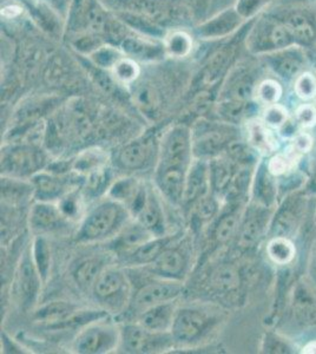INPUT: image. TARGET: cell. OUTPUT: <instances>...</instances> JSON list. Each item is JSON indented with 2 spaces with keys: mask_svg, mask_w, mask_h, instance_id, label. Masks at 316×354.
<instances>
[{
  "mask_svg": "<svg viewBox=\"0 0 316 354\" xmlns=\"http://www.w3.org/2000/svg\"><path fill=\"white\" fill-rule=\"evenodd\" d=\"M130 213L125 205L108 200L89 212L82 221L77 239L80 242H100L113 239L129 222Z\"/></svg>",
  "mask_w": 316,
  "mask_h": 354,
  "instance_id": "cell-1",
  "label": "cell"
},
{
  "mask_svg": "<svg viewBox=\"0 0 316 354\" xmlns=\"http://www.w3.org/2000/svg\"><path fill=\"white\" fill-rule=\"evenodd\" d=\"M192 157V133L185 127H175L160 142L156 170L188 171Z\"/></svg>",
  "mask_w": 316,
  "mask_h": 354,
  "instance_id": "cell-2",
  "label": "cell"
},
{
  "mask_svg": "<svg viewBox=\"0 0 316 354\" xmlns=\"http://www.w3.org/2000/svg\"><path fill=\"white\" fill-rule=\"evenodd\" d=\"M171 332L148 330L140 324H129L120 330V345L127 353H157L175 345Z\"/></svg>",
  "mask_w": 316,
  "mask_h": 354,
  "instance_id": "cell-3",
  "label": "cell"
},
{
  "mask_svg": "<svg viewBox=\"0 0 316 354\" xmlns=\"http://www.w3.org/2000/svg\"><path fill=\"white\" fill-rule=\"evenodd\" d=\"M102 320L89 324L78 333L73 342V350L77 353H109L120 346V330Z\"/></svg>",
  "mask_w": 316,
  "mask_h": 354,
  "instance_id": "cell-4",
  "label": "cell"
},
{
  "mask_svg": "<svg viewBox=\"0 0 316 354\" xmlns=\"http://www.w3.org/2000/svg\"><path fill=\"white\" fill-rule=\"evenodd\" d=\"M307 210V194L301 195L299 192L288 194L282 198L280 207L272 215L269 225V233L274 236L292 239L304 221Z\"/></svg>",
  "mask_w": 316,
  "mask_h": 354,
  "instance_id": "cell-5",
  "label": "cell"
},
{
  "mask_svg": "<svg viewBox=\"0 0 316 354\" xmlns=\"http://www.w3.org/2000/svg\"><path fill=\"white\" fill-rule=\"evenodd\" d=\"M214 324L205 310L195 307L177 308L172 322V337L176 344H192L200 340Z\"/></svg>",
  "mask_w": 316,
  "mask_h": 354,
  "instance_id": "cell-6",
  "label": "cell"
},
{
  "mask_svg": "<svg viewBox=\"0 0 316 354\" xmlns=\"http://www.w3.org/2000/svg\"><path fill=\"white\" fill-rule=\"evenodd\" d=\"M183 292L182 281L160 279L140 287L131 300L132 313L138 317L145 310L168 301H175Z\"/></svg>",
  "mask_w": 316,
  "mask_h": 354,
  "instance_id": "cell-7",
  "label": "cell"
},
{
  "mask_svg": "<svg viewBox=\"0 0 316 354\" xmlns=\"http://www.w3.org/2000/svg\"><path fill=\"white\" fill-rule=\"evenodd\" d=\"M44 163L45 157L41 151L35 147L21 145L5 153L1 160V171L5 176L24 178L41 171Z\"/></svg>",
  "mask_w": 316,
  "mask_h": 354,
  "instance_id": "cell-8",
  "label": "cell"
},
{
  "mask_svg": "<svg viewBox=\"0 0 316 354\" xmlns=\"http://www.w3.org/2000/svg\"><path fill=\"white\" fill-rule=\"evenodd\" d=\"M272 208L263 205H254L247 209L241 220L240 228L237 233V245L242 248H252L259 243L260 239L266 232H268V225L272 222Z\"/></svg>",
  "mask_w": 316,
  "mask_h": 354,
  "instance_id": "cell-9",
  "label": "cell"
},
{
  "mask_svg": "<svg viewBox=\"0 0 316 354\" xmlns=\"http://www.w3.org/2000/svg\"><path fill=\"white\" fill-rule=\"evenodd\" d=\"M97 300L118 307L129 297V282L123 272L117 268H105L97 278L93 288Z\"/></svg>",
  "mask_w": 316,
  "mask_h": 354,
  "instance_id": "cell-10",
  "label": "cell"
},
{
  "mask_svg": "<svg viewBox=\"0 0 316 354\" xmlns=\"http://www.w3.org/2000/svg\"><path fill=\"white\" fill-rule=\"evenodd\" d=\"M236 133L230 128L227 129L205 130L192 137V153L196 158L207 160L209 157L220 156L225 148L236 141Z\"/></svg>",
  "mask_w": 316,
  "mask_h": 354,
  "instance_id": "cell-11",
  "label": "cell"
},
{
  "mask_svg": "<svg viewBox=\"0 0 316 354\" xmlns=\"http://www.w3.org/2000/svg\"><path fill=\"white\" fill-rule=\"evenodd\" d=\"M272 68L284 81H297L306 66V55L299 45L282 48L269 56Z\"/></svg>",
  "mask_w": 316,
  "mask_h": 354,
  "instance_id": "cell-12",
  "label": "cell"
},
{
  "mask_svg": "<svg viewBox=\"0 0 316 354\" xmlns=\"http://www.w3.org/2000/svg\"><path fill=\"white\" fill-rule=\"evenodd\" d=\"M33 196L41 202H53L64 198L68 194L70 181L64 174L39 171L31 178Z\"/></svg>",
  "mask_w": 316,
  "mask_h": 354,
  "instance_id": "cell-13",
  "label": "cell"
},
{
  "mask_svg": "<svg viewBox=\"0 0 316 354\" xmlns=\"http://www.w3.org/2000/svg\"><path fill=\"white\" fill-rule=\"evenodd\" d=\"M212 189L210 182V168L209 162L203 158H197L192 161L189 168L187 180H185V194L183 201L185 203H196L201 198H205L209 190Z\"/></svg>",
  "mask_w": 316,
  "mask_h": 354,
  "instance_id": "cell-14",
  "label": "cell"
},
{
  "mask_svg": "<svg viewBox=\"0 0 316 354\" xmlns=\"http://www.w3.org/2000/svg\"><path fill=\"white\" fill-rule=\"evenodd\" d=\"M155 148L149 140L130 142L117 153V165L129 171L143 170L151 163Z\"/></svg>",
  "mask_w": 316,
  "mask_h": 354,
  "instance_id": "cell-15",
  "label": "cell"
},
{
  "mask_svg": "<svg viewBox=\"0 0 316 354\" xmlns=\"http://www.w3.org/2000/svg\"><path fill=\"white\" fill-rule=\"evenodd\" d=\"M65 216L59 205L53 202H37L30 212V225L36 233H48L58 230L64 223Z\"/></svg>",
  "mask_w": 316,
  "mask_h": 354,
  "instance_id": "cell-16",
  "label": "cell"
},
{
  "mask_svg": "<svg viewBox=\"0 0 316 354\" xmlns=\"http://www.w3.org/2000/svg\"><path fill=\"white\" fill-rule=\"evenodd\" d=\"M279 196V185L277 177L269 173L266 162H261L252 181L254 203L267 208H275Z\"/></svg>",
  "mask_w": 316,
  "mask_h": 354,
  "instance_id": "cell-17",
  "label": "cell"
},
{
  "mask_svg": "<svg viewBox=\"0 0 316 354\" xmlns=\"http://www.w3.org/2000/svg\"><path fill=\"white\" fill-rule=\"evenodd\" d=\"M149 266L158 278L182 281L187 268V260L180 250L167 247Z\"/></svg>",
  "mask_w": 316,
  "mask_h": 354,
  "instance_id": "cell-18",
  "label": "cell"
},
{
  "mask_svg": "<svg viewBox=\"0 0 316 354\" xmlns=\"http://www.w3.org/2000/svg\"><path fill=\"white\" fill-rule=\"evenodd\" d=\"M135 220L145 225L155 236H163L165 233V215L160 202L157 198L156 194L151 189H147L143 205L140 212L136 214Z\"/></svg>",
  "mask_w": 316,
  "mask_h": 354,
  "instance_id": "cell-19",
  "label": "cell"
},
{
  "mask_svg": "<svg viewBox=\"0 0 316 354\" xmlns=\"http://www.w3.org/2000/svg\"><path fill=\"white\" fill-rule=\"evenodd\" d=\"M43 281L40 278L39 272L37 270L32 254L25 255L23 261L20 263L19 274H18V290H19L21 302L25 306L32 305L36 300L40 282Z\"/></svg>",
  "mask_w": 316,
  "mask_h": 354,
  "instance_id": "cell-20",
  "label": "cell"
},
{
  "mask_svg": "<svg viewBox=\"0 0 316 354\" xmlns=\"http://www.w3.org/2000/svg\"><path fill=\"white\" fill-rule=\"evenodd\" d=\"M152 238H155V235L137 220L129 221L113 238V248L122 255H128Z\"/></svg>",
  "mask_w": 316,
  "mask_h": 354,
  "instance_id": "cell-21",
  "label": "cell"
},
{
  "mask_svg": "<svg viewBox=\"0 0 316 354\" xmlns=\"http://www.w3.org/2000/svg\"><path fill=\"white\" fill-rule=\"evenodd\" d=\"M248 142L252 149L262 156L270 157L279 149V141L272 129L261 120H252L247 125Z\"/></svg>",
  "mask_w": 316,
  "mask_h": 354,
  "instance_id": "cell-22",
  "label": "cell"
},
{
  "mask_svg": "<svg viewBox=\"0 0 316 354\" xmlns=\"http://www.w3.org/2000/svg\"><path fill=\"white\" fill-rule=\"evenodd\" d=\"M176 310L177 307L174 301L160 304V305L151 307L140 314L137 317L138 324L148 330H156V332H170Z\"/></svg>",
  "mask_w": 316,
  "mask_h": 354,
  "instance_id": "cell-23",
  "label": "cell"
},
{
  "mask_svg": "<svg viewBox=\"0 0 316 354\" xmlns=\"http://www.w3.org/2000/svg\"><path fill=\"white\" fill-rule=\"evenodd\" d=\"M105 270L104 260L97 257H90L80 260L75 268L73 275L80 290H93L100 274Z\"/></svg>",
  "mask_w": 316,
  "mask_h": 354,
  "instance_id": "cell-24",
  "label": "cell"
},
{
  "mask_svg": "<svg viewBox=\"0 0 316 354\" xmlns=\"http://www.w3.org/2000/svg\"><path fill=\"white\" fill-rule=\"evenodd\" d=\"M209 282L212 290L219 293H232L240 287V273L232 263H221L212 270Z\"/></svg>",
  "mask_w": 316,
  "mask_h": 354,
  "instance_id": "cell-25",
  "label": "cell"
},
{
  "mask_svg": "<svg viewBox=\"0 0 316 354\" xmlns=\"http://www.w3.org/2000/svg\"><path fill=\"white\" fill-rule=\"evenodd\" d=\"M77 308L73 304L64 301L50 302L36 312V319L38 322H45L50 327H58L71 318L76 313Z\"/></svg>",
  "mask_w": 316,
  "mask_h": 354,
  "instance_id": "cell-26",
  "label": "cell"
},
{
  "mask_svg": "<svg viewBox=\"0 0 316 354\" xmlns=\"http://www.w3.org/2000/svg\"><path fill=\"white\" fill-rule=\"evenodd\" d=\"M169 239L165 236H155L151 240L140 245L138 248L132 250L127 255V261L131 265H151L162 250L167 248Z\"/></svg>",
  "mask_w": 316,
  "mask_h": 354,
  "instance_id": "cell-27",
  "label": "cell"
},
{
  "mask_svg": "<svg viewBox=\"0 0 316 354\" xmlns=\"http://www.w3.org/2000/svg\"><path fill=\"white\" fill-rule=\"evenodd\" d=\"M242 216L243 212L240 209V207H236V209H232L219 218L214 228V238L217 243L225 245L232 239L236 238Z\"/></svg>",
  "mask_w": 316,
  "mask_h": 354,
  "instance_id": "cell-28",
  "label": "cell"
},
{
  "mask_svg": "<svg viewBox=\"0 0 316 354\" xmlns=\"http://www.w3.org/2000/svg\"><path fill=\"white\" fill-rule=\"evenodd\" d=\"M301 157L302 156L300 153H297L292 145H289L284 153H275L269 157L268 161H266V163H267L269 173L279 178L295 169Z\"/></svg>",
  "mask_w": 316,
  "mask_h": 354,
  "instance_id": "cell-29",
  "label": "cell"
},
{
  "mask_svg": "<svg viewBox=\"0 0 316 354\" xmlns=\"http://www.w3.org/2000/svg\"><path fill=\"white\" fill-rule=\"evenodd\" d=\"M297 248L292 240L284 236H274L267 245V255L275 265H289L295 258Z\"/></svg>",
  "mask_w": 316,
  "mask_h": 354,
  "instance_id": "cell-30",
  "label": "cell"
},
{
  "mask_svg": "<svg viewBox=\"0 0 316 354\" xmlns=\"http://www.w3.org/2000/svg\"><path fill=\"white\" fill-rule=\"evenodd\" d=\"M282 21L290 28L294 37L297 38V44H308L313 41L315 31L309 21L308 17L301 12H289L282 18Z\"/></svg>",
  "mask_w": 316,
  "mask_h": 354,
  "instance_id": "cell-31",
  "label": "cell"
},
{
  "mask_svg": "<svg viewBox=\"0 0 316 354\" xmlns=\"http://www.w3.org/2000/svg\"><path fill=\"white\" fill-rule=\"evenodd\" d=\"M209 168H210V182H212V188L214 192L221 193L223 190L228 189L232 177L235 174H232V165L228 160L221 158H214L212 162H209Z\"/></svg>",
  "mask_w": 316,
  "mask_h": 354,
  "instance_id": "cell-32",
  "label": "cell"
},
{
  "mask_svg": "<svg viewBox=\"0 0 316 354\" xmlns=\"http://www.w3.org/2000/svg\"><path fill=\"white\" fill-rule=\"evenodd\" d=\"M106 162H108V156L103 150L97 149V148L85 150L80 153V156H77L76 161H73V169L77 174H82L86 176L96 170L105 168Z\"/></svg>",
  "mask_w": 316,
  "mask_h": 354,
  "instance_id": "cell-33",
  "label": "cell"
},
{
  "mask_svg": "<svg viewBox=\"0 0 316 354\" xmlns=\"http://www.w3.org/2000/svg\"><path fill=\"white\" fill-rule=\"evenodd\" d=\"M32 259L37 270L39 272L40 278L45 281L48 279V272H50L51 254H50L48 242L44 238L38 236L33 242Z\"/></svg>",
  "mask_w": 316,
  "mask_h": 354,
  "instance_id": "cell-34",
  "label": "cell"
},
{
  "mask_svg": "<svg viewBox=\"0 0 316 354\" xmlns=\"http://www.w3.org/2000/svg\"><path fill=\"white\" fill-rule=\"evenodd\" d=\"M257 96L259 101L267 106L277 104L282 97V86L279 82L267 80L259 85V88H257Z\"/></svg>",
  "mask_w": 316,
  "mask_h": 354,
  "instance_id": "cell-35",
  "label": "cell"
},
{
  "mask_svg": "<svg viewBox=\"0 0 316 354\" xmlns=\"http://www.w3.org/2000/svg\"><path fill=\"white\" fill-rule=\"evenodd\" d=\"M294 91L304 101H310L316 97V78L312 73H304L297 77Z\"/></svg>",
  "mask_w": 316,
  "mask_h": 354,
  "instance_id": "cell-36",
  "label": "cell"
},
{
  "mask_svg": "<svg viewBox=\"0 0 316 354\" xmlns=\"http://www.w3.org/2000/svg\"><path fill=\"white\" fill-rule=\"evenodd\" d=\"M109 171L108 168H102V169L96 170L93 173L89 174L85 176V187L86 192L93 195H98L103 193L108 188L109 183Z\"/></svg>",
  "mask_w": 316,
  "mask_h": 354,
  "instance_id": "cell-37",
  "label": "cell"
},
{
  "mask_svg": "<svg viewBox=\"0 0 316 354\" xmlns=\"http://www.w3.org/2000/svg\"><path fill=\"white\" fill-rule=\"evenodd\" d=\"M288 111L284 105H268L263 113V122L270 129H280L281 127L288 121Z\"/></svg>",
  "mask_w": 316,
  "mask_h": 354,
  "instance_id": "cell-38",
  "label": "cell"
},
{
  "mask_svg": "<svg viewBox=\"0 0 316 354\" xmlns=\"http://www.w3.org/2000/svg\"><path fill=\"white\" fill-rule=\"evenodd\" d=\"M294 120L302 129H310L316 125V106L313 104H302L295 111Z\"/></svg>",
  "mask_w": 316,
  "mask_h": 354,
  "instance_id": "cell-39",
  "label": "cell"
},
{
  "mask_svg": "<svg viewBox=\"0 0 316 354\" xmlns=\"http://www.w3.org/2000/svg\"><path fill=\"white\" fill-rule=\"evenodd\" d=\"M190 46H192V41L189 39L188 36H185V33H174L172 36L169 37L168 41H167L169 53L174 56H185L189 53Z\"/></svg>",
  "mask_w": 316,
  "mask_h": 354,
  "instance_id": "cell-40",
  "label": "cell"
},
{
  "mask_svg": "<svg viewBox=\"0 0 316 354\" xmlns=\"http://www.w3.org/2000/svg\"><path fill=\"white\" fill-rule=\"evenodd\" d=\"M263 350L267 353H290L292 348L289 345L288 342L284 339L274 335V334H267L263 340Z\"/></svg>",
  "mask_w": 316,
  "mask_h": 354,
  "instance_id": "cell-41",
  "label": "cell"
},
{
  "mask_svg": "<svg viewBox=\"0 0 316 354\" xmlns=\"http://www.w3.org/2000/svg\"><path fill=\"white\" fill-rule=\"evenodd\" d=\"M140 70L137 65L131 61H120L115 65V75L120 82L130 83L136 78Z\"/></svg>",
  "mask_w": 316,
  "mask_h": 354,
  "instance_id": "cell-42",
  "label": "cell"
},
{
  "mask_svg": "<svg viewBox=\"0 0 316 354\" xmlns=\"http://www.w3.org/2000/svg\"><path fill=\"white\" fill-rule=\"evenodd\" d=\"M290 145L294 149L297 150V153H300L301 156H304V155H307L314 149L315 138L310 133L301 131L292 138V145Z\"/></svg>",
  "mask_w": 316,
  "mask_h": 354,
  "instance_id": "cell-43",
  "label": "cell"
},
{
  "mask_svg": "<svg viewBox=\"0 0 316 354\" xmlns=\"http://www.w3.org/2000/svg\"><path fill=\"white\" fill-rule=\"evenodd\" d=\"M216 210L217 201L210 194H208L205 198H201L200 201L196 202L197 215L202 220L212 218L216 214Z\"/></svg>",
  "mask_w": 316,
  "mask_h": 354,
  "instance_id": "cell-44",
  "label": "cell"
},
{
  "mask_svg": "<svg viewBox=\"0 0 316 354\" xmlns=\"http://www.w3.org/2000/svg\"><path fill=\"white\" fill-rule=\"evenodd\" d=\"M304 192L307 195H315L316 196V157L315 160L313 161L310 170H309Z\"/></svg>",
  "mask_w": 316,
  "mask_h": 354,
  "instance_id": "cell-45",
  "label": "cell"
},
{
  "mask_svg": "<svg viewBox=\"0 0 316 354\" xmlns=\"http://www.w3.org/2000/svg\"><path fill=\"white\" fill-rule=\"evenodd\" d=\"M302 353L307 354H316V340H312V342H307L304 347H302Z\"/></svg>",
  "mask_w": 316,
  "mask_h": 354,
  "instance_id": "cell-46",
  "label": "cell"
},
{
  "mask_svg": "<svg viewBox=\"0 0 316 354\" xmlns=\"http://www.w3.org/2000/svg\"><path fill=\"white\" fill-rule=\"evenodd\" d=\"M315 147H316V138H315ZM315 147H314V148H315Z\"/></svg>",
  "mask_w": 316,
  "mask_h": 354,
  "instance_id": "cell-47",
  "label": "cell"
}]
</instances>
